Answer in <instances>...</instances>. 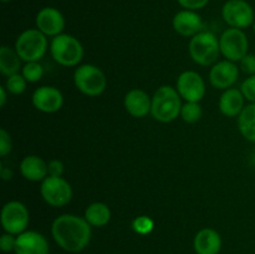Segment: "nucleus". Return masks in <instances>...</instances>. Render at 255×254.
<instances>
[{"label": "nucleus", "mask_w": 255, "mask_h": 254, "mask_svg": "<svg viewBox=\"0 0 255 254\" xmlns=\"http://www.w3.org/2000/svg\"><path fill=\"white\" fill-rule=\"evenodd\" d=\"M51 234L57 246L70 253L81 252L91 241V226L76 214H61L51 226Z\"/></svg>", "instance_id": "obj_1"}, {"label": "nucleus", "mask_w": 255, "mask_h": 254, "mask_svg": "<svg viewBox=\"0 0 255 254\" xmlns=\"http://www.w3.org/2000/svg\"><path fill=\"white\" fill-rule=\"evenodd\" d=\"M181 99L177 89L172 86H161L152 96V117L162 124L174 121L181 116Z\"/></svg>", "instance_id": "obj_2"}, {"label": "nucleus", "mask_w": 255, "mask_h": 254, "mask_svg": "<svg viewBox=\"0 0 255 254\" xmlns=\"http://www.w3.org/2000/svg\"><path fill=\"white\" fill-rule=\"evenodd\" d=\"M50 54L59 65L65 67L77 66L84 57V46L76 37L60 34L50 42Z\"/></svg>", "instance_id": "obj_3"}, {"label": "nucleus", "mask_w": 255, "mask_h": 254, "mask_svg": "<svg viewBox=\"0 0 255 254\" xmlns=\"http://www.w3.org/2000/svg\"><path fill=\"white\" fill-rule=\"evenodd\" d=\"M47 36L39 29H27L17 36L15 47L20 59L25 62L40 61L47 51Z\"/></svg>", "instance_id": "obj_4"}, {"label": "nucleus", "mask_w": 255, "mask_h": 254, "mask_svg": "<svg viewBox=\"0 0 255 254\" xmlns=\"http://www.w3.org/2000/svg\"><path fill=\"white\" fill-rule=\"evenodd\" d=\"M189 55L196 64L209 66L217 61L221 54L219 40L213 32L201 31L189 41Z\"/></svg>", "instance_id": "obj_5"}, {"label": "nucleus", "mask_w": 255, "mask_h": 254, "mask_svg": "<svg viewBox=\"0 0 255 254\" xmlns=\"http://www.w3.org/2000/svg\"><path fill=\"white\" fill-rule=\"evenodd\" d=\"M74 82L80 92L90 97L104 94L107 86L106 75L100 67L92 64H84L76 67L74 72Z\"/></svg>", "instance_id": "obj_6"}, {"label": "nucleus", "mask_w": 255, "mask_h": 254, "mask_svg": "<svg viewBox=\"0 0 255 254\" xmlns=\"http://www.w3.org/2000/svg\"><path fill=\"white\" fill-rule=\"evenodd\" d=\"M2 229L5 233L19 236L26 231L30 222L29 209L19 201H10L5 203L0 214Z\"/></svg>", "instance_id": "obj_7"}, {"label": "nucleus", "mask_w": 255, "mask_h": 254, "mask_svg": "<svg viewBox=\"0 0 255 254\" xmlns=\"http://www.w3.org/2000/svg\"><path fill=\"white\" fill-rule=\"evenodd\" d=\"M40 194L49 206L60 208L70 203L72 198V187L62 177L47 176L40 186Z\"/></svg>", "instance_id": "obj_8"}, {"label": "nucleus", "mask_w": 255, "mask_h": 254, "mask_svg": "<svg viewBox=\"0 0 255 254\" xmlns=\"http://www.w3.org/2000/svg\"><path fill=\"white\" fill-rule=\"evenodd\" d=\"M221 54L229 61H241L248 54L249 41L246 32L241 29L229 27L219 37Z\"/></svg>", "instance_id": "obj_9"}, {"label": "nucleus", "mask_w": 255, "mask_h": 254, "mask_svg": "<svg viewBox=\"0 0 255 254\" xmlns=\"http://www.w3.org/2000/svg\"><path fill=\"white\" fill-rule=\"evenodd\" d=\"M223 20L231 27L247 29L254 24V10L246 0H228L222 7Z\"/></svg>", "instance_id": "obj_10"}, {"label": "nucleus", "mask_w": 255, "mask_h": 254, "mask_svg": "<svg viewBox=\"0 0 255 254\" xmlns=\"http://www.w3.org/2000/svg\"><path fill=\"white\" fill-rule=\"evenodd\" d=\"M176 89L186 102H201L206 95V82L196 71H184L177 79Z\"/></svg>", "instance_id": "obj_11"}, {"label": "nucleus", "mask_w": 255, "mask_h": 254, "mask_svg": "<svg viewBox=\"0 0 255 254\" xmlns=\"http://www.w3.org/2000/svg\"><path fill=\"white\" fill-rule=\"evenodd\" d=\"M32 105L39 111L45 114H55L60 111L64 105L61 91L54 86H40L32 94Z\"/></svg>", "instance_id": "obj_12"}, {"label": "nucleus", "mask_w": 255, "mask_h": 254, "mask_svg": "<svg viewBox=\"0 0 255 254\" xmlns=\"http://www.w3.org/2000/svg\"><path fill=\"white\" fill-rule=\"evenodd\" d=\"M36 29H39L46 36L55 37L62 34L65 29V17L56 7H42L35 17Z\"/></svg>", "instance_id": "obj_13"}, {"label": "nucleus", "mask_w": 255, "mask_h": 254, "mask_svg": "<svg viewBox=\"0 0 255 254\" xmlns=\"http://www.w3.org/2000/svg\"><path fill=\"white\" fill-rule=\"evenodd\" d=\"M239 76V67L236 62L223 60L212 66L209 71V82L218 90L231 89Z\"/></svg>", "instance_id": "obj_14"}, {"label": "nucleus", "mask_w": 255, "mask_h": 254, "mask_svg": "<svg viewBox=\"0 0 255 254\" xmlns=\"http://www.w3.org/2000/svg\"><path fill=\"white\" fill-rule=\"evenodd\" d=\"M14 252L15 254H49V242L39 232L25 231L16 236Z\"/></svg>", "instance_id": "obj_15"}, {"label": "nucleus", "mask_w": 255, "mask_h": 254, "mask_svg": "<svg viewBox=\"0 0 255 254\" xmlns=\"http://www.w3.org/2000/svg\"><path fill=\"white\" fill-rule=\"evenodd\" d=\"M172 25L177 34L184 37H193L203 29V20L193 10L183 9L177 12L172 20Z\"/></svg>", "instance_id": "obj_16"}, {"label": "nucleus", "mask_w": 255, "mask_h": 254, "mask_svg": "<svg viewBox=\"0 0 255 254\" xmlns=\"http://www.w3.org/2000/svg\"><path fill=\"white\" fill-rule=\"evenodd\" d=\"M124 105L126 111L136 119H143L151 114L152 97L148 96L146 91L139 89H133L128 91L125 96Z\"/></svg>", "instance_id": "obj_17"}, {"label": "nucleus", "mask_w": 255, "mask_h": 254, "mask_svg": "<svg viewBox=\"0 0 255 254\" xmlns=\"http://www.w3.org/2000/svg\"><path fill=\"white\" fill-rule=\"evenodd\" d=\"M193 246L197 254H218L222 248L221 234L216 229H201L194 237Z\"/></svg>", "instance_id": "obj_18"}, {"label": "nucleus", "mask_w": 255, "mask_h": 254, "mask_svg": "<svg viewBox=\"0 0 255 254\" xmlns=\"http://www.w3.org/2000/svg\"><path fill=\"white\" fill-rule=\"evenodd\" d=\"M20 173L30 182H42L47 176V163L39 156L30 154L20 162Z\"/></svg>", "instance_id": "obj_19"}, {"label": "nucleus", "mask_w": 255, "mask_h": 254, "mask_svg": "<svg viewBox=\"0 0 255 254\" xmlns=\"http://www.w3.org/2000/svg\"><path fill=\"white\" fill-rule=\"evenodd\" d=\"M244 95L241 89H227L219 99V111L227 117H236L244 110Z\"/></svg>", "instance_id": "obj_20"}, {"label": "nucleus", "mask_w": 255, "mask_h": 254, "mask_svg": "<svg viewBox=\"0 0 255 254\" xmlns=\"http://www.w3.org/2000/svg\"><path fill=\"white\" fill-rule=\"evenodd\" d=\"M84 218L89 222L91 227H97V228L105 227L111 219V209L106 203L94 202L85 209Z\"/></svg>", "instance_id": "obj_21"}, {"label": "nucleus", "mask_w": 255, "mask_h": 254, "mask_svg": "<svg viewBox=\"0 0 255 254\" xmlns=\"http://www.w3.org/2000/svg\"><path fill=\"white\" fill-rule=\"evenodd\" d=\"M21 61L22 60L20 59L15 49L5 45L0 47V72L4 76L9 77L11 75L19 74L20 69H22Z\"/></svg>", "instance_id": "obj_22"}, {"label": "nucleus", "mask_w": 255, "mask_h": 254, "mask_svg": "<svg viewBox=\"0 0 255 254\" xmlns=\"http://www.w3.org/2000/svg\"><path fill=\"white\" fill-rule=\"evenodd\" d=\"M238 128L242 136L255 143V104L244 107L238 117Z\"/></svg>", "instance_id": "obj_23"}, {"label": "nucleus", "mask_w": 255, "mask_h": 254, "mask_svg": "<svg viewBox=\"0 0 255 254\" xmlns=\"http://www.w3.org/2000/svg\"><path fill=\"white\" fill-rule=\"evenodd\" d=\"M181 117L187 124H196L202 117V106L199 102H186L182 105Z\"/></svg>", "instance_id": "obj_24"}, {"label": "nucleus", "mask_w": 255, "mask_h": 254, "mask_svg": "<svg viewBox=\"0 0 255 254\" xmlns=\"http://www.w3.org/2000/svg\"><path fill=\"white\" fill-rule=\"evenodd\" d=\"M21 74L27 82L35 84V82L40 81L41 77L44 76V67H42V65L39 61L26 62L22 66Z\"/></svg>", "instance_id": "obj_25"}, {"label": "nucleus", "mask_w": 255, "mask_h": 254, "mask_svg": "<svg viewBox=\"0 0 255 254\" xmlns=\"http://www.w3.org/2000/svg\"><path fill=\"white\" fill-rule=\"evenodd\" d=\"M26 86L27 81L22 76V74L11 75V76L7 77L6 82H5V87H6L7 92L12 95H21L26 90Z\"/></svg>", "instance_id": "obj_26"}, {"label": "nucleus", "mask_w": 255, "mask_h": 254, "mask_svg": "<svg viewBox=\"0 0 255 254\" xmlns=\"http://www.w3.org/2000/svg\"><path fill=\"white\" fill-rule=\"evenodd\" d=\"M154 228V222L153 219L149 218L147 216H139L132 221V229L136 232L137 234L141 236H146L149 234Z\"/></svg>", "instance_id": "obj_27"}, {"label": "nucleus", "mask_w": 255, "mask_h": 254, "mask_svg": "<svg viewBox=\"0 0 255 254\" xmlns=\"http://www.w3.org/2000/svg\"><path fill=\"white\" fill-rule=\"evenodd\" d=\"M241 91L246 100H248L251 104H255V75H252L242 82Z\"/></svg>", "instance_id": "obj_28"}, {"label": "nucleus", "mask_w": 255, "mask_h": 254, "mask_svg": "<svg viewBox=\"0 0 255 254\" xmlns=\"http://www.w3.org/2000/svg\"><path fill=\"white\" fill-rule=\"evenodd\" d=\"M12 141L5 128H0V156L5 157L11 152Z\"/></svg>", "instance_id": "obj_29"}, {"label": "nucleus", "mask_w": 255, "mask_h": 254, "mask_svg": "<svg viewBox=\"0 0 255 254\" xmlns=\"http://www.w3.org/2000/svg\"><path fill=\"white\" fill-rule=\"evenodd\" d=\"M241 64V70L244 74L249 75H255V55L254 54H247L243 59L239 61Z\"/></svg>", "instance_id": "obj_30"}, {"label": "nucleus", "mask_w": 255, "mask_h": 254, "mask_svg": "<svg viewBox=\"0 0 255 254\" xmlns=\"http://www.w3.org/2000/svg\"><path fill=\"white\" fill-rule=\"evenodd\" d=\"M15 246H16V236H12L10 233H4L0 237V248L5 253L15 251Z\"/></svg>", "instance_id": "obj_31"}, {"label": "nucleus", "mask_w": 255, "mask_h": 254, "mask_svg": "<svg viewBox=\"0 0 255 254\" xmlns=\"http://www.w3.org/2000/svg\"><path fill=\"white\" fill-rule=\"evenodd\" d=\"M177 1H178V4L181 5L183 9L196 11V10L203 9L204 6H207L209 0H177Z\"/></svg>", "instance_id": "obj_32"}, {"label": "nucleus", "mask_w": 255, "mask_h": 254, "mask_svg": "<svg viewBox=\"0 0 255 254\" xmlns=\"http://www.w3.org/2000/svg\"><path fill=\"white\" fill-rule=\"evenodd\" d=\"M64 163L60 159H51L47 163V171H49V176L52 177H62L64 174Z\"/></svg>", "instance_id": "obj_33"}, {"label": "nucleus", "mask_w": 255, "mask_h": 254, "mask_svg": "<svg viewBox=\"0 0 255 254\" xmlns=\"http://www.w3.org/2000/svg\"><path fill=\"white\" fill-rule=\"evenodd\" d=\"M7 90L5 86H0V106L4 107L7 100Z\"/></svg>", "instance_id": "obj_34"}, {"label": "nucleus", "mask_w": 255, "mask_h": 254, "mask_svg": "<svg viewBox=\"0 0 255 254\" xmlns=\"http://www.w3.org/2000/svg\"><path fill=\"white\" fill-rule=\"evenodd\" d=\"M0 174H1V177L4 181H7V179L11 178V176H12L11 171H10L9 168H4V167H2L1 171H0Z\"/></svg>", "instance_id": "obj_35"}, {"label": "nucleus", "mask_w": 255, "mask_h": 254, "mask_svg": "<svg viewBox=\"0 0 255 254\" xmlns=\"http://www.w3.org/2000/svg\"><path fill=\"white\" fill-rule=\"evenodd\" d=\"M10 1H11V0H1V2H4V4L5 2H10Z\"/></svg>", "instance_id": "obj_36"}, {"label": "nucleus", "mask_w": 255, "mask_h": 254, "mask_svg": "<svg viewBox=\"0 0 255 254\" xmlns=\"http://www.w3.org/2000/svg\"><path fill=\"white\" fill-rule=\"evenodd\" d=\"M253 30H254V34H255V21H254V24H253Z\"/></svg>", "instance_id": "obj_37"}]
</instances>
